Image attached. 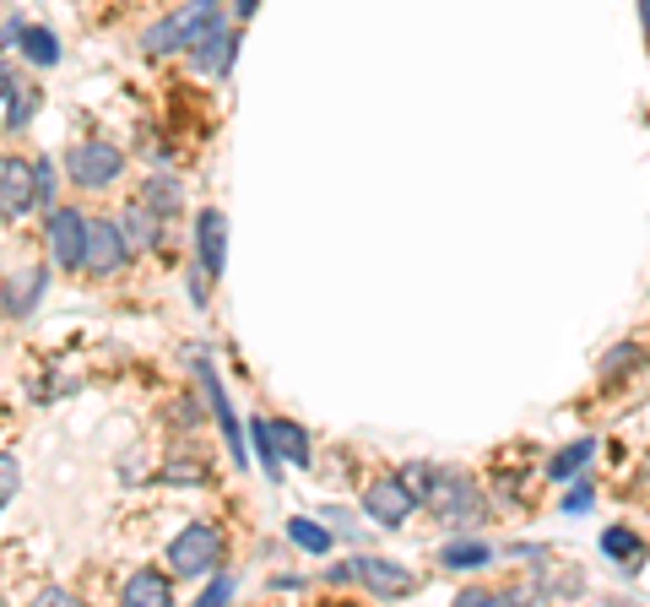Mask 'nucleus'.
Listing matches in <instances>:
<instances>
[{
	"mask_svg": "<svg viewBox=\"0 0 650 607\" xmlns=\"http://www.w3.org/2000/svg\"><path fill=\"white\" fill-rule=\"evenodd\" d=\"M43 603H49V607H66V603H77V597H71V591H55V586H49V591H43Z\"/></svg>",
	"mask_w": 650,
	"mask_h": 607,
	"instance_id": "c756f323",
	"label": "nucleus"
},
{
	"mask_svg": "<svg viewBox=\"0 0 650 607\" xmlns=\"http://www.w3.org/2000/svg\"><path fill=\"white\" fill-rule=\"evenodd\" d=\"M201 369V385H206V402H211V412H217V423H223V440H228V450H234V461H249V434L239 429V412H234V402H228V385L211 374V364H196Z\"/></svg>",
	"mask_w": 650,
	"mask_h": 607,
	"instance_id": "9d476101",
	"label": "nucleus"
},
{
	"mask_svg": "<svg viewBox=\"0 0 650 607\" xmlns=\"http://www.w3.org/2000/svg\"><path fill=\"white\" fill-rule=\"evenodd\" d=\"M287 537H293L304 554H315V559H325V554H331V527L309 521V516H293V521H287Z\"/></svg>",
	"mask_w": 650,
	"mask_h": 607,
	"instance_id": "4be33fe9",
	"label": "nucleus"
},
{
	"mask_svg": "<svg viewBox=\"0 0 650 607\" xmlns=\"http://www.w3.org/2000/svg\"><path fill=\"white\" fill-rule=\"evenodd\" d=\"M228 597H234V580H228V575H217V580H211V586L201 591V603H206V607H223Z\"/></svg>",
	"mask_w": 650,
	"mask_h": 607,
	"instance_id": "bb28decb",
	"label": "nucleus"
},
{
	"mask_svg": "<svg viewBox=\"0 0 650 607\" xmlns=\"http://www.w3.org/2000/svg\"><path fill=\"white\" fill-rule=\"evenodd\" d=\"M0 98L11 104V109H6V130H22V125L33 120V109H39V92H33V87H22L11 66H0Z\"/></svg>",
	"mask_w": 650,
	"mask_h": 607,
	"instance_id": "ddd939ff",
	"label": "nucleus"
},
{
	"mask_svg": "<svg viewBox=\"0 0 650 607\" xmlns=\"http://www.w3.org/2000/svg\"><path fill=\"white\" fill-rule=\"evenodd\" d=\"M125 603L130 607H168L174 603V586H168V575H158V569H136V575L125 580Z\"/></svg>",
	"mask_w": 650,
	"mask_h": 607,
	"instance_id": "4468645a",
	"label": "nucleus"
},
{
	"mask_svg": "<svg viewBox=\"0 0 650 607\" xmlns=\"http://www.w3.org/2000/svg\"><path fill=\"white\" fill-rule=\"evenodd\" d=\"M39 206V179L28 158H0V217H28Z\"/></svg>",
	"mask_w": 650,
	"mask_h": 607,
	"instance_id": "1a4fd4ad",
	"label": "nucleus"
},
{
	"mask_svg": "<svg viewBox=\"0 0 650 607\" xmlns=\"http://www.w3.org/2000/svg\"><path fill=\"white\" fill-rule=\"evenodd\" d=\"M11 43H17V49H22L33 66H43V71L60 60V43H55V33H49V28H17V39H11Z\"/></svg>",
	"mask_w": 650,
	"mask_h": 607,
	"instance_id": "6ab92c4d",
	"label": "nucleus"
},
{
	"mask_svg": "<svg viewBox=\"0 0 650 607\" xmlns=\"http://www.w3.org/2000/svg\"><path fill=\"white\" fill-rule=\"evenodd\" d=\"M141 196H147V206H152V212H179V185H174L168 174H152Z\"/></svg>",
	"mask_w": 650,
	"mask_h": 607,
	"instance_id": "b1692460",
	"label": "nucleus"
},
{
	"mask_svg": "<svg viewBox=\"0 0 650 607\" xmlns=\"http://www.w3.org/2000/svg\"><path fill=\"white\" fill-rule=\"evenodd\" d=\"M120 234H125V244H130V255H136V249H152V244H158V217H152L147 206H125Z\"/></svg>",
	"mask_w": 650,
	"mask_h": 607,
	"instance_id": "a211bd4d",
	"label": "nucleus"
},
{
	"mask_svg": "<svg viewBox=\"0 0 650 607\" xmlns=\"http://www.w3.org/2000/svg\"><path fill=\"white\" fill-rule=\"evenodd\" d=\"M591 505H597V488H591V483H574L564 493V516H585Z\"/></svg>",
	"mask_w": 650,
	"mask_h": 607,
	"instance_id": "a878e982",
	"label": "nucleus"
},
{
	"mask_svg": "<svg viewBox=\"0 0 650 607\" xmlns=\"http://www.w3.org/2000/svg\"><path fill=\"white\" fill-rule=\"evenodd\" d=\"M206 472L201 467H190V461H174V467H168V483H201Z\"/></svg>",
	"mask_w": 650,
	"mask_h": 607,
	"instance_id": "cd10ccee",
	"label": "nucleus"
},
{
	"mask_svg": "<svg viewBox=\"0 0 650 607\" xmlns=\"http://www.w3.org/2000/svg\"><path fill=\"white\" fill-rule=\"evenodd\" d=\"M17 488H22V461L0 450V510L11 505V493H17Z\"/></svg>",
	"mask_w": 650,
	"mask_h": 607,
	"instance_id": "393cba45",
	"label": "nucleus"
},
{
	"mask_svg": "<svg viewBox=\"0 0 650 607\" xmlns=\"http://www.w3.org/2000/svg\"><path fill=\"white\" fill-rule=\"evenodd\" d=\"M33 179H39V202H55V168H49V163H33Z\"/></svg>",
	"mask_w": 650,
	"mask_h": 607,
	"instance_id": "c85d7f7f",
	"label": "nucleus"
},
{
	"mask_svg": "<svg viewBox=\"0 0 650 607\" xmlns=\"http://www.w3.org/2000/svg\"><path fill=\"white\" fill-rule=\"evenodd\" d=\"M43 239H49V261H55L60 272H81L87 217H81L77 206H55V212H49V228H43Z\"/></svg>",
	"mask_w": 650,
	"mask_h": 607,
	"instance_id": "0eeeda50",
	"label": "nucleus"
},
{
	"mask_svg": "<svg viewBox=\"0 0 650 607\" xmlns=\"http://www.w3.org/2000/svg\"><path fill=\"white\" fill-rule=\"evenodd\" d=\"M640 17H646V43H650V0H640Z\"/></svg>",
	"mask_w": 650,
	"mask_h": 607,
	"instance_id": "2f4dec72",
	"label": "nucleus"
},
{
	"mask_svg": "<svg viewBox=\"0 0 650 607\" xmlns=\"http://www.w3.org/2000/svg\"><path fill=\"white\" fill-rule=\"evenodd\" d=\"M406 483L417 493V505H429L440 521H483V493L466 472H450V467H406Z\"/></svg>",
	"mask_w": 650,
	"mask_h": 607,
	"instance_id": "f257e3e1",
	"label": "nucleus"
},
{
	"mask_svg": "<svg viewBox=\"0 0 650 607\" xmlns=\"http://www.w3.org/2000/svg\"><path fill=\"white\" fill-rule=\"evenodd\" d=\"M196 255H201L206 277H223L228 272V217L217 206H206L196 217Z\"/></svg>",
	"mask_w": 650,
	"mask_h": 607,
	"instance_id": "9b49d317",
	"label": "nucleus"
},
{
	"mask_svg": "<svg viewBox=\"0 0 650 607\" xmlns=\"http://www.w3.org/2000/svg\"><path fill=\"white\" fill-rule=\"evenodd\" d=\"M493 559H499V554H493L487 542H477V537H455V542H445V548H440V565H445V569H461V575H472V569H487Z\"/></svg>",
	"mask_w": 650,
	"mask_h": 607,
	"instance_id": "2eb2a0df",
	"label": "nucleus"
},
{
	"mask_svg": "<svg viewBox=\"0 0 650 607\" xmlns=\"http://www.w3.org/2000/svg\"><path fill=\"white\" fill-rule=\"evenodd\" d=\"M591 456H597V440H569V446L548 461V478H553V483H574V478L591 467Z\"/></svg>",
	"mask_w": 650,
	"mask_h": 607,
	"instance_id": "f3484780",
	"label": "nucleus"
},
{
	"mask_svg": "<svg viewBox=\"0 0 650 607\" xmlns=\"http://www.w3.org/2000/svg\"><path fill=\"white\" fill-rule=\"evenodd\" d=\"M412 510H417V493H412V483H406L402 472L374 478V483L364 488V516L368 521H380V527H402Z\"/></svg>",
	"mask_w": 650,
	"mask_h": 607,
	"instance_id": "423d86ee",
	"label": "nucleus"
},
{
	"mask_svg": "<svg viewBox=\"0 0 650 607\" xmlns=\"http://www.w3.org/2000/svg\"><path fill=\"white\" fill-rule=\"evenodd\" d=\"M272 440H277V456L287 467H309V434L298 423H272Z\"/></svg>",
	"mask_w": 650,
	"mask_h": 607,
	"instance_id": "412c9836",
	"label": "nucleus"
},
{
	"mask_svg": "<svg viewBox=\"0 0 650 607\" xmlns=\"http://www.w3.org/2000/svg\"><path fill=\"white\" fill-rule=\"evenodd\" d=\"M255 6H260V0H234V11H239V17H249Z\"/></svg>",
	"mask_w": 650,
	"mask_h": 607,
	"instance_id": "7c9ffc66",
	"label": "nucleus"
},
{
	"mask_svg": "<svg viewBox=\"0 0 650 607\" xmlns=\"http://www.w3.org/2000/svg\"><path fill=\"white\" fill-rule=\"evenodd\" d=\"M217 17H223V0H185L179 11H168L162 22H152L147 28V39H141V49L147 55H179V49H190L196 39H206L211 28H217Z\"/></svg>",
	"mask_w": 650,
	"mask_h": 607,
	"instance_id": "f03ea898",
	"label": "nucleus"
},
{
	"mask_svg": "<svg viewBox=\"0 0 650 607\" xmlns=\"http://www.w3.org/2000/svg\"><path fill=\"white\" fill-rule=\"evenodd\" d=\"M249 440H255V450H260V467H266L272 478H283V456H277V440H272V423H266V418L249 423Z\"/></svg>",
	"mask_w": 650,
	"mask_h": 607,
	"instance_id": "5701e85b",
	"label": "nucleus"
},
{
	"mask_svg": "<svg viewBox=\"0 0 650 607\" xmlns=\"http://www.w3.org/2000/svg\"><path fill=\"white\" fill-rule=\"evenodd\" d=\"M120 168H125V153L109 147V141H77L66 153V174H71V185H81V190H109L120 179Z\"/></svg>",
	"mask_w": 650,
	"mask_h": 607,
	"instance_id": "20e7f679",
	"label": "nucleus"
},
{
	"mask_svg": "<svg viewBox=\"0 0 650 607\" xmlns=\"http://www.w3.org/2000/svg\"><path fill=\"white\" fill-rule=\"evenodd\" d=\"M234 49H239V39L217 22L206 39L190 43V66L201 71V77H228V66H234Z\"/></svg>",
	"mask_w": 650,
	"mask_h": 607,
	"instance_id": "f8f14e48",
	"label": "nucleus"
},
{
	"mask_svg": "<svg viewBox=\"0 0 650 607\" xmlns=\"http://www.w3.org/2000/svg\"><path fill=\"white\" fill-rule=\"evenodd\" d=\"M602 554H608L612 565L640 569L646 565V537H640V531H629V527H608L602 531Z\"/></svg>",
	"mask_w": 650,
	"mask_h": 607,
	"instance_id": "dca6fc26",
	"label": "nucleus"
},
{
	"mask_svg": "<svg viewBox=\"0 0 650 607\" xmlns=\"http://www.w3.org/2000/svg\"><path fill=\"white\" fill-rule=\"evenodd\" d=\"M39 293H43V272H28L22 283H6V293H0V310H6V315H28V310L39 304Z\"/></svg>",
	"mask_w": 650,
	"mask_h": 607,
	"instance_id": "aec40b11",
	"label": "nucleus"
},
{
	"mask_svg": "<svg viewBox=\"0 0 650 607\" xmlns=\"http://www.w3.org/2000/svg\"><path fill=\"white\" fill-rule=\"evenodd\" d=\"M125 261H130V244H125L120 223H115V217H87L81 272H92V277H115V272H125Z\"/></svg>",
	"mask_w": 650,
	"mask_h": 607,
	"instance_id": "39448f33",
	"label": "nucleus"
},
{
	"mask_svg": "<svg viewBox=\"0 0 650 607\" xmlns=\"http://www.w3.org/2000/svg\"><path fill=\"white\" fill-rule=\"evenodd\" d=\"M347 575L368 586L374 597H406L417 580H412V569L396 565V559H380V554H358V559H347Z\"/></svg>",
	"mask_w": 650,
	"mask_h": 607,
	"instance_id": "6e6552de",
	"label": "nucleus"
},
{
	"mask_svg": "<svg viewBox=\"0 0 650 607\" xmlns=\"http://www.w3.org/2000/svg\"><path fill=\"white\" fill-rule=\"evenodd\" d=\"M646 478H650V461H646Z\"/></svg>",
	"mask_w": 650,
	"mask_h": 607,
	"instance_id": "473e14b6",
	"label": "nucleus"
},
{
	"mask_svg": "<svg viewBox=\"0 0 650 607\" xmlns=\"http://www.w3.org/2000/svg\"><path fill=\"white\" fill-rule=\"evenodd\" d=\"M217 565H223V531L206 527V521L185 527L174 542H168V569H174V575H185V580L211 575Z\"/></svg>",
	"mask_w": 650,
	"mask_h": 607,
	"instance_id": "7ed1b4c3",
	"label": "nucleus"
}]
</instances>
